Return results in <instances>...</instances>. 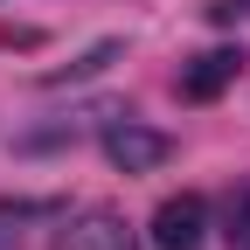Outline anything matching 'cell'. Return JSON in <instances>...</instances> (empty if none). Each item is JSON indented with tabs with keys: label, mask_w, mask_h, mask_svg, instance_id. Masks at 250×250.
Listing matches in <instances>:
<instances>
[{
	"label": "cell",
	"mask_w": 250,
	"mask_h": 250,
	"mask_svg": "<svg viewBox=\"0 0 250 250\" xmlns=\"http://www.w3.org/2000/svg\"><path fill=\"white\" fill-rule=\"evenodd\" d=\"M174 153V139L160 132V125H139L132 111H118L111 125H104V160L118 167V174H153Z\"/></svg>",
	"instance_id": "6da1fadb"
},
{
	"label": "cell",
	"mask_w": 250,
	"mask_h": 250,
	"mask_svg": "<svg viewBox=\"0 0 250 250\" xmlns=\"http://www.w3.org/2000/svg\"><path fill=\"white\" fill-rule=\"evenodd\" d=\"M236 250H250V188H243V195H229V229H223Z\"/></svg>",
	"instance_id": "52a82bcc"
},
{
	"label": "cell",
	"mask_w": 250,
	"mask_h": 250,
	"mask_svg": "<svg viewBox=\"0 0 250 250\" xmlns=\"http://www.w3.org/2000/svg\"><path fill=\"white\" fill-rule=\"evenodd\" d=\"M202 229H208V202L202 195H167L153 208V243L160 250H195Z\"/></svg>",
	"instance_id": "277c9868"
},
{
	"label": "cell",
	"mask_w": 250,
	"mask_h": 250,
	"mask_svg": "<svg viewBox=\"0 0 250 250\" xmlns=\"http://www.w3.org/2000/svg\"><path fill=\"white\" fill-rule=\"evenodd\" d=\"M250 14V0H215V7H208V21H243Z\"/></svg>",
	"instance_id": "ba28073f"
},
{
	"label": "cell",
	"mask_w": 250,
	"mask_h": 250,
	"mask_svg": "<svg viewBox=\"0 0 250 250\" xmlns=\"http://www.w3.org/2000/svg\"><path fill=\"white\" fill-rule=\"evenodd\" d=\"M118 56H125V42H118V35H104V42H90V49H83V56L70 62V70H42V83H49V90H56V83H83V77L111 70Z\"/></svg>",
	"instance_id": "5b68a950"
},
{
	"label": "cell",
	"mask_w": 250,
	"mask_h": 250,
	"mask_svg": "<svg viewBox=\"0 0 250 250\" xmlns=\"http://www.w3.org/2000/svg\"><path fill=\"white\" fill-rule=\"evenodd\" d=\"M56 250H139V243H132V223H125L118 208H83V215L62 223Z\"/></svg>",
	"instance_id": "3957f363"
},
{
	"label": "cell",
	"mask_w": 250,
	"mask_h": 250,
	"mask_svg": "<svg viewBox=\"0 0 250 250\" xmlns=\"http://www.w3.org/2000/svg\"><path fill=\"white\" fill-rule=\"evenodd\" d=\"M236 77H243V49H202L195 62H181L174 90H181L188 104H208V98H223Z\"/></svg>",
	"instance_id": "7a4b0ae2"
},
{
	"label": "cell",
	"mask_w": 250,
	"mask_h": 250,
	"mask_svg": "<svg viewBox=\"0 0 250 250\" xmlns=\"http://www.w3.org/2000/svg\"><path fill=\"white\" fill-rule=\"evenodd\" d=\"M42 208H49V202H0V250H7V243H21V229L35 223Z\"/></svg>",
	"instance_id": "8992f818"
}]
</instances>
